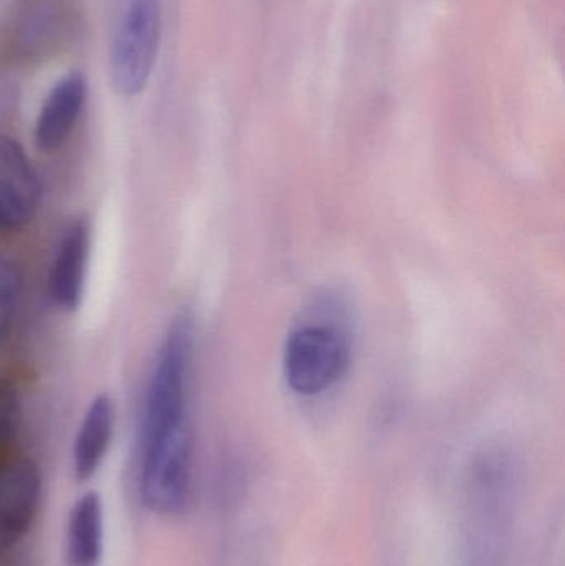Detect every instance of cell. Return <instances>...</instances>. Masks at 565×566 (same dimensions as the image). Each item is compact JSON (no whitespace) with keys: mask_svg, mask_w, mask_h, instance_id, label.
Here are the masks:
<instances>
[{"mask_svg":"<svg viewBox=\"0 0 565 566\" xmlns=\"http://www.w3.org/2000/svg\"><path fill=\"white\" fill-rule=\"evenodd\" d=\"M195 338V318L179 312L163 336L143 401L139 494L159 517L182 514L191 501L189 378Z\"/></svg>","mask_w":565,"mask_h":566,"instance_id":"6da1fadb","label":"cell"},{"mask_svg":"<svg viewBox=\"0 0 565 566\" xmlns=\"http://www.w3.org/2000/svg\"><path fill=\"white\" fill-rule=\"evenodd\" d=\"M328 305L311 310L289 333L284 346V376L299 396H318L347 375L352 363V336L347 323L327 315Z\"/></svg>","mask_w":565,"mask_h":566,"instance_id":"7a4b0ae2","label":"cell"},{"mask_svg":"<svg viewBox=\"0 0 565 566\" xmlns=\"http://www.w3.org/2000/svg\"><path fill=\"white\" fill-rule=\"evenodd\" d=\"M163 0H112L108 69L119 96L142 95L151 80L161 45Z\"/></svg>","mask_w":565,"mask_h":566,"instance_id":"3957f363","label":"cell"},{"mask_svg":"<svg viewBox=\"0 0 565 566\" xmlns=\"http://www.w3.org/2000/svg\"><path fill=\"white\" fill-rule=\"evenodd\" d=\"M73 27L69 0H13L0 29V63L9 69L43 65L63 52Z\"/></svg>","mask_w":565,"mask_h":566,"instance_id":"277c9868","label":"cell"},{"mask_svg":"<svg viewBox=\"0 0 565 566\" xmlns=\"http://www.w3.org/2000/svg\"><path fill=\"white\" fill-rule=\"evenodd\" d=\"M42 502V474L27 455H0V558L12 552L35 524Z\"/></svg>","mask_w":565,"mask_h":566,"instance_id":"5b68a950","label":"cell"},{"mask_svg":"<svg viewBox=\"0 0 565 566\" xmlns=\"http://www.w3.org/2000/svg\"><path fill=\"white\" fill-rule=\"evenodd\" d=\"M42 201V182L32 159L12 136L0 135V238L29 228Z\"/></svg>","mask_w":565,"mask_h":566,"instance_id":"8992f818","label":"cell"},{"mask_svg":"<svg viewBox=\"0 0 565 566\" xmlns=\"http://www.w3.org/2000/svg\"><path fill=\"white\" fill-rule=\"evenodd\" d=\"M88 102V78L80 70L65 73L46 93L33 125V143L43 155L59 153L79 126Z\"/></svg>","mask_w":565,"mask_h":566,"instance_id":"52a82bcc","label":"cell"},{"mask_svg":"<svg viewBox=\"0 0 565 566\" xmlns=\"http://www.w3.org/2000/svg\"><path fill=\"white\" fill-rule=\"evenodd\" d=\"M92 252V228L85 218L73 219L63 229L49 268V295L63 312L82 305Z\"/></svg>","mask_w":565,"mask_h":566,"instance_id":"ba28073f","label":"cell"},{"mask_svg":"<svg viewBox=\"0 0 565 566\" xmlns=\"http://www.w3.org/2000/svg\"><path fill=\"white\" fill-rule=\"evenodd\" d=\"M116 429V405L109 392H100L90 401L72 449L73 474L90 481L102 468L112 448Z\"/></svg>","mask_w":565,"mask_h":566,"instance_id":"9c48e42d","label":"cell"},{"mask_svg":"<svg viewBox=\"0 0 565 566\" xmlns=\"http://www.w3.org/2000/svg\"><path fill=\"white\" fill-rule=\"evenodd\" d=\"M105 548V511L96 492L76 499L66 522L65 551L70 566H98Z\"/></svg>","mask_w":565,"mask_h":566,"instance_id":"30bf717a","label":"cell"},{"mask_svg":"<svg viewBox=\"0 0 565 566\" xmlns=\"http://www.w3.org/2000/svg\"><path fill=\"white\" fill-rule=\"evenodd\" d=\"M23 292V275L19 265L0 259V345L13 326Z\"/></svg>","mask_w":565,"mask_h":566,"instance_id":"8fae6325","label":"cell"},{"mask_svg":"<svg viewBox=\"0 0 565 566\" xmlns=\"http://www.w3.org/2000/svg\"><path fill=\"white\" fill-rule=\"evenodd\" d=\"M22 426V398L12 379L0 373V455L13 451Z\"/></svg>","mask_w":565,"mask_h":566,"instance_id":"7c38bea8","label":"cell"}]
</instances>
